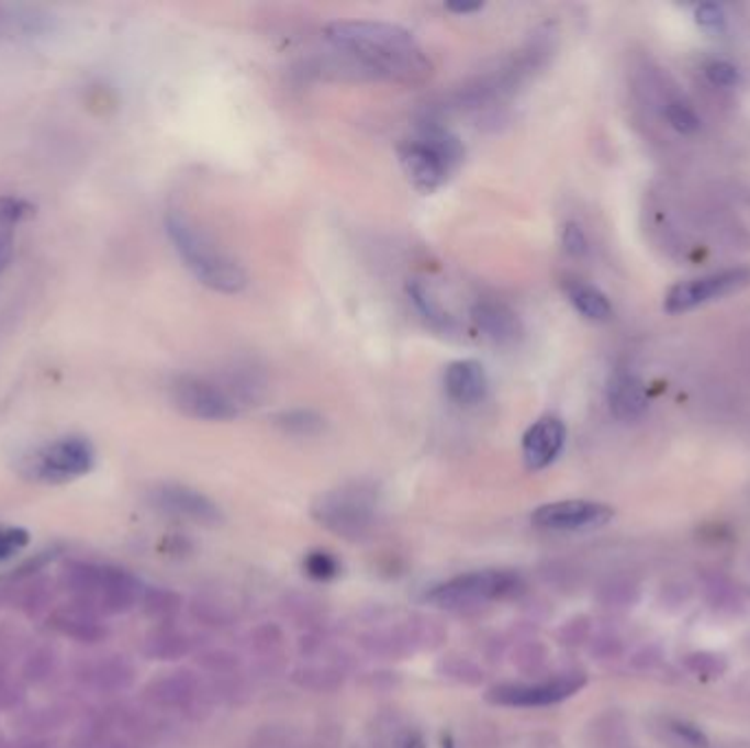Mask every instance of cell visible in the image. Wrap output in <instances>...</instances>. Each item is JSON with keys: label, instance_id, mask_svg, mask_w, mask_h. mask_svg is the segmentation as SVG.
Returning a JSON list of instances; mask_svg holds the SVG:
<instances>
[{"label": "cell", "instance_id": "6da1fadb", "mask_svg": "<svg viewBox=\"0 0 750 748\" xmlns=\"http://www.w3.org/2000/svg\"><path fill=\"white\" fill-rule=\"evenodd\" d=\"M325 40L376 77L393 83L422 86L435 72L433 59L417 37L393 22L336 20L325 26Z\"/></svg>", "mask_w": 750, "mask_h": 748}, {"label": "cell", "instance_id": "7a4b0ae2", "mask_svg": "<svg viewBox=\"0 0 750 748\" xmlns=\"http://www.w3.org/2000/svg\"><path fill=\"white\" fill-rule=\"evenodd\" d=\"M558 35L551 26H540L531 37L501 66L472 77L455 92V105L461 110H494L518 88L542 70L556 53Z\"/></svg>", "mask_w": 750, "mask_h": 748}, {"label": "cell", "instance_id": "3957f363", "mask_svg": "<svg viewBox=\"0 0 750 748\" xmlns=\"http://www.w3.org/2000/svg\"><path fill=\"white\" fill-rule=\"evenodd\" d=\"M165 231L182 264L209 290L237 294L248 286L244 268L231 255H226L204 231H200L182 211H169L165 215Z\"/></svg>", "mask_w": 750, "mask_h": 748}, {"label": "cell", "instance_id": "277c9868", "mask_svg": "<svg viewBox=\"0 0 750 748\" xmlns=\"http://www.w3.org/2000/svg\"><path fill=\"white\" fill-rule=\"evenodd\" d=\"M380 492L373 483L351 481L318 494L312 501V518L329 534L362 543L371 538L380 523Z\"/></svg>", "mask_w": 750, "mask_h": 748}, {"label": "cell", "instance_id": "5b68a950", "mask_svg": "<svg viewBox=\"0 0 750 748\" xmlns=\"http://www.w3.org/2000/svg\"><path fill=\"white\" fill-rule=\"evenodd\" d=\"M398 154L408 182L422 193H433L441 189L461 165L466 147L450 130L428 125L417 136L404 141Z\"/></svg>", "mask_w": 750, "mask_h": 748}, {"label": "cell", "instance_id": "8992f818", "mask_svg": "<svg viewBox=\"0 0 750 748\" xmlns=\"http://www.w3.org/2000/svg\"><path fill=\"white\" fill-rule=\"evenodd\" d=\"M525 593V580L512 569H481L450 578L426 593V602L446 611H468L507 602Z\"/></svg>", "mask_w": 750, "mask_h": 748}, {"label": "cell", "instance_id": "52a82bcc", "mask_svg": "<svg viewBox=\"0 0 750 748\" xmlns=\"http://www.w3.org/2000/svg\"><path fill=\"white\" fill-rule=\"evenodd\" d=\"M94 466V448L86 437L68 435L40 446L22 461L24 477L40 483H68L88 475Z\"/></svg>", "mask_w": 750, "mask_h": 748}, {"label": "cell", "instance_id": "ba28073f", "mask_svg": "<svg viewBox=\"0 0 750 748\" xmlns=\"http://www.w3.org/2000/svg\"><path fill=\"white\" fill-rule=\"evenodd\" d=\"M169 400L184 417L200 422H228L242 411L220 380L193 373H182L171 382Z\"/></svg>", "mask_w": 750, "mask_h": 748}, {"label": "cell", "instance_id": "9c48e42d", "mask_svg": "<svg viewBox=\"0 0 750 748\" xmlns=\"http://www.w3.org/2000/svg\"><path fill=\"white\" fill-rule=\"evenodd\" d=\"M589 683L584 672H569L547 681L536 683H503L488 690L485 701L496 707H514V710H540L560 705L575 694H580Z\"/></svg>", "mask_w": 750, "mask_h": 748}, {"label": "cell", "instance_id": "30bf717a", "mask_svg": "<svg viewBox=\"0 0 750 748\" xmlns=\"http://www.w3.org/2000/svg\"><path fill=\"white\" fill-rule=\"evenodd\" d=\"M747 288H750V266L725 268L672 286L665 294L663 308L668 314H685L707 303L738 294Z\"/></svg>", "mask_w": 750, "mask_h": 748}, {"label": "cell", "instance_id": "8fae6325", "mask_svg": "<svg viewBox=\"0 0 750 748\" xmlns=\"http://www.w3.org/2000/svg\"><path fill=\"white\" fill-rule=\"evenodd\" d=\"M615 518V510L600 501H556L538 507L531 523L545 532H591L608 525Z\"/></svg>", "mask_w": 750, "mask_h": 748}, {"label": "cell", "instance_id": "7c38bea8", "mask_svg": "<svg viewBox=\"0 0 750 748\" xmlns=\"http://www.w3.org/2000/svg\"><path fill=\"white\" fill-rule=\"evenodd\" d=\"M149 499L154 507L169 516H178L204 527H220L224 523V512L215 501L180 483H163L152 490Z\"/></svg>", "mask_w": 750, "mask_h": 748}, {"label": "cell", "instance_id": "4fadbf2b", "mask_svg": "<svg viewBox=\"0 0 750 748\" xmlns=\"http://www.w3.org/2000/svg\"><path fill=\"white\" fill-rule=\"evenodd\" d=\"M567 424L556 415L536 420L523 435V459L534 472L549 468L567 446Z\"/></svg>", "mask_w": 750, "mask_h": 748}, {"label": "cell", "instance_id": "5bb4252c", "mask_svg": "<svg viewBox=\"0 0 750 748\" xmlns=\"http://www.w3.org/2000/svg\"><path fill=\"white\" fill-rule=\"evenodd\" d=\"M477 330L501 347H514L525 336V325L514 308L499 299H479L472 308Z\"/></svg>", "mask_w": 750, "mask_h": 748}, {"label": "cell", "instance_id": "9a60e30c", "mask_svg": "<svg viewBox=\"0 0 750 748\" xmlns=\"http://www.w3.org/2000/svg\"><path fill=\"white\" fill-rule=\"evenodd\" d=\"M444 389L448 398L459 406H477L485 400L490 389V378L479 360L463 358L446 367Z\"/></svg>", "mask_w": 750, "mask_h": 748}, {"label": "cell", "instance_id": "2e32d148", "mask_svg": "<svg viewBox=\"0 0 750 748\" xmlns=\"http://www.w3.org/2000/svg\"><path fill=\"white\" fill-rule=\"evenodd\" d=\"M608 406L619 422H635L648 411L643 382L628 371H617L608 382Z\"/></svg>", "mask_w": 750, "mask_h": 748}, {"label": "cell", "instance_id": "e0dca14e", "mask_svg": "<svg viewBox=\"0 0 750 748\" xmlns=\"http://www.w3.org/2000/svg\"><path fill=\"white\" fill-rule=\"evenodd\" d=\"M564 294L569 303L589 321L604 323L613 316V303L611 299L595 286L580 281V279H567L564 281Z\"/></svg>", "mask_w": 750, "mask_h": 748}, {"label": "cell", "instance_id": "ac0fdd59", "mask_svg": "<svg viewBox=\"0 0 750 748\" xmlns=\"http://www.w3.org/2000/svg\"><path fill=\"white\" fill-rule=\"evenodd\" d=\"M406 292H408L413 305L417 308V312L424 316V321L430 327H435L439 332H455L457 330L455 316L439 303V299L433 294V290L424 281H419V279L408 281Z\"/></svg>", "mask_w": 750, "mask_h": 748}, {"label": "cell", "instance_id": "d6986e66", "mask_svg": "<svg viewBox=\"0 0 750 748\" xmlns=\"http://www.w3.org/2000/svg\"><path fill=\"white\" fill-rule=\"evenodd\" d=\"M29 213V204L13 196L0 198V277L11 264L13 244H15V228L22 217Z\"/></svg>", "mask_w": 750, "mask_h": 748}, {"label": "cell", "instance_id": "ffe728a7", "mask_svg": "<svg viewBox=\"0 0 750 748\" xmlns=\"http://www.w3.org/2000/svg\"><path fill=\"white\" fill-rule=\"evenodd\" d=\"M275 426L290 437H316L325 431V420L323 415H318L312 409H290V411H281L279 415H275Z\"/></svg>", "mask_w": 750, "mask_h": 748}, {"label": "cell", "instance_id": "44dd1931", "mask_svg": "<svg viewBox=\"0 0 750 748\" xmlns=\"http://www.w3.org/2000/svg\"><path fill=\"white\" fill-rule=\"evenodd\" d=\"M303 571L316 582H332L343 573V562L327 549H312L303 558Z\"/></svg>", "mask_w": 750, "mask_h": 748}, {"label": "cell", "instance_id": "7402d4cb", "mask_svg": "<svg viewBox=\"0 0 750 748\" xmlns=\"http://www.w3.org/2000/svg\"><path fill=\"white\" fill-rule=\"evenodd\" d=\"M294 683L312 692H334L343 685V674L332 668H301L294 672Z\"/></svg>", "mask_w": 750, "mask_h": 748}, {"label": "cell", "instance_id": "603a6c76", "mask_svg": "<svg viewBox=\"0 0 750 748\" xmlns=\"http://www.w3.org/2000/svg\"><path fill=\"white\" fill-rule=\"evenodd\" d=\"M665 116L670 121V125L681 132V134H696L703 125L701 116L694 112V108H690L687 103L683 101H672L668 108H665Z\"/></svg>", "mask_w": 750, "mask_h": 748}, {"label": "cell", "instance_id": "cb8c5ba5", "mask_svg": "<svg viewBox=\"0 0 750 748\" xmlns=\"http://www.w3.org/2000/svg\"><path fill=\"white\" fill-rule=\"evenodd\" d=\"M685 663L698 677H720L727 670V661L720 655H712V652L690 655Z\"/></svg>", "mask_w": 750, "mask_h": 748}, {"label": "cell", "instance_id": "d4e9b609", "mask_svg": "<svg viewBox=\"0 0 750 748\" xmlns=\"http://www.w3.org/2000/svg\"><path fill=\"white\" fill-rule=\"evenodd\" d=\"M441 672L446 677H450L455 681H461V683H468V685H477V683L483 681V672L474 663H470L466 659H446L441 663Z\"/></svg>", "mask_w": 750, "mask_h": 748}, {"label": "cell", "instance_id": "484cf974", "mask_svg": "<svg viewBox=\"0 0 750 748\" xmlns=\"http://www.w3.org/2000/svg\"><path fill=\"white\" fill-rule=\"evenodd\" d=\"M705 72H707L709 81L714 86H720V88H736L740 83V70L731 62H725V59L709 62Z\"/></svg>", "mask_w": 750, "mask_h": 748}, {"label": "cell", "instance_id": "4316f807", "mask_svg": "<svg viewBox=\"0 0 750 748\" xmlns=\"http://www.w3.org/2000/svg\"><path fill=\"white\" fill-rule=\"evenodd\" d=\"M283 646V633L275 624H266L253 633V648L259 655H275Z\"/></svg>", "mask_w": 750, "mask_h": 748}, {"label": "cell", "instance_id": "83f0119b", "mask_svg": "<svg viewBox=\"0 0 750 748\" xmlns=\"http://www.w3.org/2000/svg\"><path fill=\"white\" fill-rule=\"evenodd\" d=\"M562 246L573 257H584L589 253V237L578 222H569L562 231Z\"/></svg>", "mask_w": 750, "mask_h": 748}, {"label": "cell", "instance_id": "f1b7e54d", "mask_svg": "<svg viewBox=\"0 0 750 748\" xmlns=\"http://www.w3.org/2000/svg\"><path fill=\"white\" fill-rule=\"evenodd\" d=\"M696 22L705 29V31H723L727 24V15L723 11L720 4L716 2H705L696 9Z\"/></svg>", "mask_w": 750, "mask_h": 748}, {"label": "cell", "instance_id": "f546056e", "mask_svg": "<svg viewBox=\"0 0 750 748\" xmlns=\"http://www.w3.org/2000/svg\"><path fill=\"white\" fill-rule=\"evenodd\" d=\"M670 727H672V732H674L681 740H685L687 745H692V747L696 748L709 747V738H707L705 732H703L701 727H696L694 723H687V721H672Z\"/></svg>", "mask_w": 750, "mask_h": 748}, {"label": "cell", "instance_id": "4dcf8cb0", "mask_svg": "<svg viewBox=\"0 0 750 748\" xmlns=\"http://www.w3.org/2000/svg\"><path fill=\"white\" fill-rule=\"evenodd\" d=\"M29 543V534L24 529L13 527H0V560L13 556L18 549H22Z\"/></svg>", "mask_w": 750, "mask_h": 748}, {"label": "cell", "instance_id": "1f68e13d", "mask_svg": "<svg viewBox=\"0 0 750 748\" xmlns=\"http://www.w3.org/2000/svg\"><path fill=\"white\" fill-rule=\"evenodd\" d=\"M198 609V615L209 622L211 626H228L231 619H233V613L215 602H202L195 606Z\"/></svg>", "mask_w": 750, "mask_h": 748}, {"label": "cell", "instance_id": "d6a6232c", "mask_svg": "<svg viewBox=\"0 0 750 748\" xmlns=\"http://www.w3.org/2000/svg\"><path fill=\"white\" fill-rule=\"evenodd\" d=\"M206 668H211L213 672H233L237 668V657L231 655V652H213V655H206L204 661H202Z\"/></svg>", "mask_w": 750, "mask_h": 748}, {"label": "cell", "instance_id": "836d02e7", "mask_svg": "<svg viewBox=\"0 0 750 748\" xmlns=\"http://www.w3.org/2000/svg\"><path fill=\"white\" fill-rule=\"evenodd\" d=\"M400 748H426V740L419 732L406 734V738L400 743Z\"/></svg>", "mask_w": 750, "mask_h": 748}, {"label": "cell", "instance_id": "e575fe53", "mask_svg": "<svg viewBox=\"0 0 750 748\" xmlns=\"http://www.w3.org/2000/svg\"><path fill=\"white\" fill-rule=\"evenodd\" d=\"M483 9V4L481 2H477V4H448V11H452V13H459V15H466V13H477V11H481Z\"/></svg>", "mask_w": 750, "mask_h": 748}, {"label": "cell", "instance_id": "d590c367", "mask_svg": "<svg viewBox=\"0 0 750 748\" xmlns=\"http://www.w3.org/2000/svg\"><path fill=\"white\" fill-rule=\"evenodd\" d=\"M4 24H7V18H4V13H2V9H0V33H2Z\"/></svg>", "mask_w": 750, "mask_h": 748}]
</instances>
